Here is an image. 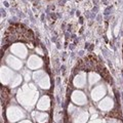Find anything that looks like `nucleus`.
<instances>
[{"label":"nucleus","mask_w":123,"mask_h":123,"mask_svg":"<svg viewBox=\"0 0 123 123\" xmlns=\"http://www.w3.org/2000/svg\"><path fill=\"white\" fill-rule=\"evenodd\" d=\"M98 80H99V76L98 75L93 74V73H91V74L89 75V82H90V84L97 83Z\"/></svg>","instance_id":"ddd939ff"},{"label":"nucleus","mask_w":123,"mask_h":123,"mask_svg":"<svg viewBox=\"0 0 123 123\" xmlns=\"http://www.w3.org/2000/svg\"><path fill=\"white\" fill-rule=\"evenodd\" d=\"M106 94V88L105 86L101 84V85H98L97 87H94V89L91 91V98L93 101H99L101 98H103V97H105Z\"/></svg>","instance_id":"20e7f679"},{"label":"nucleus","mask_w":123,"mask_h":123,"mask_svg":"<svg viewBox=\"0 0 123 123\" xmlns=\"http://www.w3.org/2000/svg\"><path fill=\"white\" fill-rule=\"evenodd\" d=\"M21 82H22V77H21L20 75H17V76H15V78L13 79V81L11 82V87H15V86H18Z\"/></svg>","instance_id":"4468645a"},{"label":"nucleus","mask_w":123,"mask_h":123,"mask_svg":"<svg viewBox=\"0 0 123 123\" xmlns=\"http://www.w3.org/2000/svg\"><path fill=\"white\" fill-rule=\"evenodd\" d=\"M7 64H8L12 69H14V70H20L23 66L22 62L20 60L15 59V57H12V56H9L8 59H7Z\"/></svg>","instance_id":"9b49d317"},{"label":"nucleus","mask_w":123,"mask_h":123,"mask_svg":"<svg viewBox=\"0 0 123 123\" xmlns=\"http://www.w3.org/2000/svg\"><path fill=\"white\" fill-rule=\"evenodd\" d=\"M17 123H33L31 120H21V121H18Z\"/></svg>","instance_id":"f3484780"},{"label":"nucleus","mask_w":123,"mask_h":123,"mask_svg":"<svg viewBox=\"0 0 123 123\" xmlns=\"http://www.w3.org/2000/svg\"><path fill=\"white\" fill-rule=\"evenodd\" d=\"M33 118L37 123H48L49 115L45 112H34Z\"/></svg>","instance_id":"0eeeda50"},{"label":"nucleus","mask_w":123,"mask_h":123,"mask_svg":"<svg viewBox=\"0 0 123 123\" xmlns=\"http://www.w3.org/2000/svg\"><path fill=\"white\" fill-rule=\"evenodd\" d=\"M89 118L88 114L85 110L75 109L74 112L70 114V119L72 123H86Z\"/></svg>","instance_id":"f03ea898"},{"label":"nucleus","mask_w":123,"mask_h":123,"mask_svg":"<svg viewBox=\"0 0 123 123\" xmlns=\"http://www.w3.org/2000/svg\"><path fill=\"white\" fill-rule=\"evenodd\" d=\"M49 107H50V101H49L48 97H43L39 101V103L37 104V109L40 110V111L48 110Z\"/></svg>","instance_id":"6e6552de"},{"label":"nucleus","mask_w":123,"mask_h":123,"mask_svg":"<svg viewBox=\"0 0 123 123\" xmlns=\"http://www.w3.org/2000/svg\"><path fill=\"white\" fill-rule=\"evenodd\" d=\"M1 75H2V78L3 77H5L4 79H2V83L3 84H7L9 81H10V79H11V77H12V73H11L10 70H8V69H3L2 68V73H1Z\"/></svg>","instance_id":"f8f14e48"},{"label":"nucleus","mask_w":123,"mask_h":123,"mask_svg":"<svg viewBox=\"0 0 123 123\" xmlns=\"http://www.w3.org/2000/svg\"><path fill=\"white\" fill-rule=\"evenodd\" d=\"M89 123H106L104 120H102V119H97V120H92L90 121Z\"/></svg>","instance_id":"2eb2a0df"},{"label":"nucleus","mask_w":123,"mask_h":123,"mask_svg":"<svg viewBox=\"0 0 123 123\" xmlns=\"http://www.w3.org/2000/svg\"><path fill=\"white\" fill-rule=\"evenodd\" d=\"M28 66L31 68V69H36V68H39L42 66V61L39 57H37L35 55L31 56L29 61H28Z\"/></svg>","instance_id":"1a4fd4ad"},{"label":"nucleus","mask_w":123,"mask_h":123,"mask_svg":"<svg viewBox=\"0 0 123 123\" xmlns=\"http://www.w3.org/2000/svg\"><path fill=\"white\" fill-rule=\"evenodd\" d=\"M108 123H122V122L120 120H118V119H110Z\"/></svg>","instance_id":"dca6fc26"},{"label":"nucleus","mask_w":123,"mask_h":123,"mask_svg":"<svg viewBox=\"0 0 123 123\" xmlns=\"http://www.w3.org/2000/svg\"><path fill=\"white\" fill-rule=\"evenodd\" d=\"M26 118V112L20 107L12 106L6 110V119L9 123H17Z\"/></svg>","instance_id":"f257e3e1"},{"label":"nucleus","mask_w":123,"mask_h":123,"mask_svg":"<svg viewBox=\"0 0 123 123\" xmlns=\"http://www.w3.org/2000/svg\"><path fill=\"white\" fill-rule=\"evenodd\" d=\"M11 51H12V53H14L15 55L20 56V57H22V59H24V57L27 56V48L23 44H14V45H12V47H11Z\"/></svg>","instance_id":"39448f33"},{"label":"nucleus","mask_w":123,"mask_h":123,"mask_svg":"<svg viewBox=\"0 0 123 123\" xmlns=\"http://www.w3.org/2000/svg\"><path fill=\"white\" fill-rule=\"evenodd\" d=\"M72 101L74 104L78 106H83L87 103V98L86 95L81 91H75L74 93L72 94Z\"/></svg>","instance_id":"7ed1b4c3"},{"label":"nucleus","mask_w":123,"mask_h":123,"mask_svg":"<svg viewBox=\"0 0 123 123\" xmlns=\"http://www.w3.org/2000/svg\"><path fill=\"white\" fill-rule=\"evenodd\" d=\"M113 106H114V103L112 99L109 98H104L103 101L98 104V108L102 111H104V112H109V111H111L113 109Z\"/></svg>","instance_id":"423d86ee"},{"label":"nucleus","mask_w":123,"mask_h":123,"mask_svg":"<svg viewBox=\"0 0 123 123\" xmlns=\"http://www.w3.org/2000/svg\"><path fill=\"white\" fill-rule=\"evenodd\" d=\"M85 74L84 73H82V74H78V76L75 78L74 80V84H75V86L76 87H78V88H82L85 86V84H86V78H85Z\"/></svg>","instance_id":"9d476101"}]
</instances>
